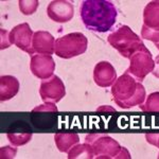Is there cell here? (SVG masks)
Here are the masks:
<instances>
[{"label": "cell", "mask_w": 159, "mask_h": 159, "mask_svg": "<svg viewBox=\"0 0 159 159\" xmlns=\"http://www.w3.org/2000/svg\"><path fill=\"white\" fill-rule=\"evenodd\" d=\"M39 93L46 103H57L66 96L64 83L57 75L43 80L39 87Z\"/></svg>", "instance_id": "cell-6"}, {"label": "cell", "mask_w": 159, "mask_h": 159, "mask_svg": "<svg viewBox=\"0 0 159 159\" xmlns=\"http://www.w3.org/2000/svg\"><path fill=\"white\" fill-rule=\"evenodd\" d=\"M145 138H147L148 143L154 144V145H156V147L159 148V135H155V134L147 135V136H145ZM158 157H159V155H158Z\"/></svg>", "instance_id": "cell-21"}, {"label": "cell", "mask_w": 159, "mask_h": 159, "mask_svg": "<svg viewBox=\"0 0 159 159\" xmlns=\"http://www.w3.org/2000/svg\"><path fill=\"white\" fill-rule=\"evenodd\" d=\"M155 46H156V48H157V49L159 50V40L157 43H155Z\"/></svg>", "instance_id": "cell-23"}, {"label": "cell", "mask_w": 159, "mask_h": 159, "mask_svg": "<svg viewBox=\"0 0 159 159\" xmlns=\"http://www.w3.org/2000/svg\"><path fill=\"white\" fill-rule=\"evenodd\" d=\"M19 3V9L24 15H31L36 11L38 7V1H22L20 0Z\"/></svg>", "instance_id": "cell-18"}, {"label": "cell", "mask_w": 159, "mask_h": 159, "mask_svg": "<svg viewBox=\"0 0 159 159\" xmlns=\"http://www.w3.org/2000/svg\"><path fill=\"white\" fill-rule=\"evenodd\" d=\"M143 111H159V92H153L148 97L144 104L140 105Z\"/></svg>", "instance_id": "cell-17"}, {"label": "cell", "mask_w": 159, "mask_h": 159, "mask_svg": "<svg viewBox=\"0 0 159 159\" xmlns=\"http://www.w3.org/2000/svg\"><path fill=\"white\" fill-rule=\"evenodd\" d=\"M0 87H1L0 100L2 102L7 101L17 94L19 90V82L15 76L2 75L0 78Z\"/></svg>", "instance_id": "cell-14"}, {"label": "cell", "mask_w": 159, "mask_h": 159, "mask_svg": "<svg viewBox=\"0 0 159 159\" xmlns=\"http://www.w3.org/2000/svg\"><path fill=\"white\" fill-rule=\"evenodd\" d=\"M154 63H155V67H154L152 73H153L154 76H156V78L159 79V55L155 58Z\"/></svg>", "instance_id": "cell-22"}, {"label": "cell", "mask_w": 159, "mask_h": 159, "mask_svg": "<svg viewBox=\"0 0 159 159\" xmlns=\"http://www.w3.org/2000/svg\"><path fill=\"white\" fill-rule=\"evenodd\" d=\"M30 69L35 76L40 80L49 79L53 75L55 69V63L51 55L36 54L31 58Z\"/></svg>", "instance_id": "cell-9"}, {"label": "cell", "mask_w": 159, "mask_h": 159, "mask_svg": "<svg viewBox=\"0 0 159 159\" xmlns=\"http://www.w3.org/2000/svg\"><path fill=\"white\" fill-rule=\"evenodd\" d=\"M86 142L91 144L94 156L97 158H118L122 150L116 140L106 136H98V139H90L86 137Z\"/></svg>", "instance_id": "cell-7"}, {"label": "cell", "mask_w": 159, "mask_h": 159, "mask_svg": "<svg viewBox=\"0 0 159 159\" xmlns=\"http://www.w3.org/2000/svg\"><path fill=\"white\" fill-rule=\"evenodd\" d=\"M142 30L148 32H159V1H151L143 11Z\"/></svg>", "instance_id": "cell-12"}, {"label": "cell", "mask_w": 159, "mask_h": 159, "mask_svg": "<svg viewBox=\"0 0 159 159\" xmlns=\"http://www.w3.org/2000/svg\"><path fill=\"white\" fill-rule=\"evenodd\" d=\"M33 35L34 33L32 32L30 25L25 22L13 28L10 32V42L32 56L35 52L33 49Z\"/></svg>", "instance_id": "cell-8"}, {"label": "cell", "mask_w": 159, "mask_h": 159, "mask_svg": "<svg viewBox=\"0 0 159 159\" xmlns=\"http://www.w3.org/2000/svg\"><path fill=\"white\" fill-rule=\"evenodd\" d=\"M80 16L86 29L105 33L116 24L118 11L108 0H85L81 2Z\"/></svg>", "instance_id": "cell-1"}, {"label": "cell", "mask_w": 159, "mask_h": 159, "mask_svg": "<svg viewBox=\"0 0 159 159\" xmlns=\"http://www.w3.org/2000/svg\"><path fill=\"white\" fill-rule=\"evenodd\" d=\"M11 143H13L14 145H21V144H25L27 142H29L32 135L31 134H27V135H13V134H9L7 135Z\"/></svg>", "instance_id": "cell-19"}, {"label": "cell", "mask_w": 159, "mask_h": 159, "mask_svg": "<svg viewBox=\"0 0 159 159\" xmlns=\"http://www.w3.org/2000/svg\"><path fill=\"white\" fill-rule=\"evenodd\" d=\"M55 144L61 153H68L71 148L78 144L80 138L76 134H56L54 136Z\"/></svg>", "instance_id": "cell-15"}, {"label": "cell", "mask_w": 159, "mask_h": 159, "mask_svg": "<svg viewBox=\"0 0 159 159\" xmlns=\"http://www.w3.org/2000/svg\"><path fill=\"white\" fill-rule=\"evenodd\" d=\"M107 42L125 58H130L137 51L144 47L141 38L127 25H120L107 37Z\"/></svg>", "instance_id": "cell-3"}, {"label": "cell", "mask_w": 159, "mask_h": 159, "mask_svg": "<svg viewBox=\"0 0 159 159\" xmlns=\"http://www.w3.org/2000/svg\"><path fill=\"white\" fill-rule=\"evenodd\" d=\"M111 94L115 103L123 109L143 104L145 100V89L141 82L127 72L117 79L111 87Z\"/></svg>", "instance_id": "cell-2"}, {"label": "cell", "mask_w": 159, "mask_h": 159, "mask_svg": "<svg viewBox=\"0 0 159 159\" xmlns=\"http://www.w3.org/2000/svg\"><path fill=\"white\" fill-rule=\"evenodd\" d=\"M74 9L70 1L57 0L49 3L47 7V14L53 21L64 24L72 19Z\"/></svg>", "instance_id": "cell-10"}, {"label": "cell", "mask_w": 159, "mask_h": 159, "mask_svg": "<svg viewBox=\"0 0 159 159\" xmlns=\"http://www.w3.org/2000/svg\"><path fill=\"white\" fill-rule=\"evenodd\" d=\"M2 150L6 151V153L4 152H1V157L2 158H13L15 155H16V148H12L10 147H4L2 148Z\"/></svg>", "instance_id": "cell-20"}, {"label": "cell", "mask_w": 159, "mask_h": 159, "mask_svg": "<svg viewBox=\"0 0 159 159\" xmlns=\"http://www.w3.org/2000/svg\"><path fill=\"white\" fill-rule=\"evenodd\" d=\"M117 72L114 66L108 61H100L94 66L93 81L100 87H109L117 81Z\"/></svg>", "instance_id": "cell-11"}, {"label": "cell", "mask_w": 159, "mask_h": 159, "mask_svg": "<svg viewBox=\"0 0 159 159\" xmlns=\"http://www.w3.org/2000/svg\"><path fill=\"white\" fill-rule=\"evenodd\" d=\"M55 39L49 32L37 31L33 35V49L39 54L51 55L54 53Z\"/></svg>", "instance_id": "cell-13"}, {"label": "cell", "mask_w": 159, "mask_h": 159, "mask_svg": "<svg viewBox=\"0 0 159 159\" xmlns=\"http://www.w3.org/2000/svg\"><path fill=\"white\" fill-rule=\"evenodd\" d=\"M88 40L83 33H69L55 40L54 53L61 58H72L87 50Z\"/></svg>", "instance_id": "cell-4"}, {"label": "cell", "mask_w": 159, "mask_h": 159, "mask_svg": "<svg viewBox=\"0 0 159 159\" xmlns=\"http://www.w3.org/2000/svg\"><path fill=\"white\" fill-rule=\"evenodd\" d=\"M94 157V153L92 150L90 143H84V144L74 145L68 152V158H88L91 159Z\"/></svg>", "instance_id": "cell-16"}, {"label": "cell", "mask_w": 159, "mask_h": 159, "mask_svg": "<svg viewBox=\"0 0 159 159\" xmlns=\"http://www.w3.org/2000/svg\"><path fill=\"white\" fill-rule=\"evenodd\" d=\"M129 67L127 68L126 72L139 82H142L148 73L153 71L155 67L152 54L147 47H142L139 51L135 53L129 58Z\"/></svg>", "instance_id": "cell-5"}]
</instances>
